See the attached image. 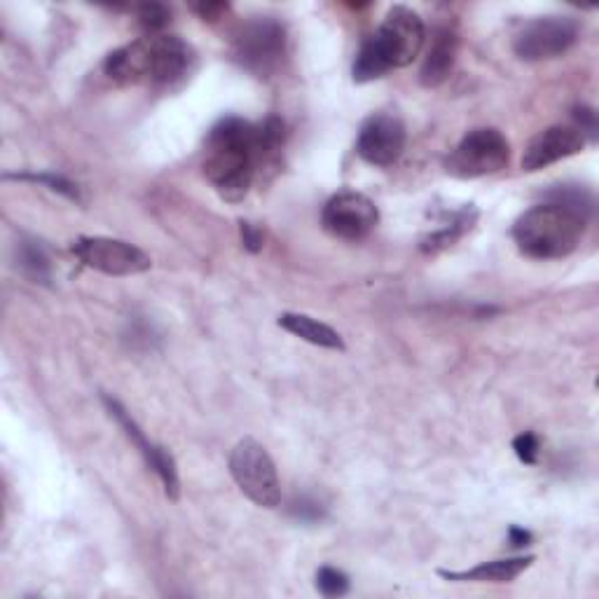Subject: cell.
<instances>
[{"label": "cell", "instance_id": "cell-9", "mask_svg": "<svg viewBox=\"0 0 599 599\" xmlns=\"http://www.w3.org/2000/svg\"><path fill=\"white\" fill-rule=\"evenodd\" d=\"M579 40V24L571 17H541L534 19L516 35L512 50L522 61L558 59Z\"/></svg>", "mask_w": 599, "mask_h": 599}, {"label": "cell", "instance_id": "cell-14", "mask_svg": "<svg viewBox=\"0 0 599 599\" xmlns=\"http://www.w3.org/2000/svg\"><path fill=\"white\" fill-rule=\"evenodd\" d=\"M534 565V555H527V558H506V560H491L483 562L474 569L466 571H445L440 569L438 573L447 581H457V583H510L516 581L522 571H527Z\"/></svg>", "mask_w": 599, "mask_h": 599}, {"label": "cell", "instance_id": "cell-3", "mask_svg": "<svg viewBox=\"0 0 599 599\" xmlns=\"http://www.w3.org/2000/svg\"><path fill=\"white\" fill-rule=\"evenodd\" d=\"M424 38L426 29L422 17L405 6H394L375 35L361 45L354 61V80L370 82L392 69L408 67L419 57Z\"/></svg>", "mask_w": 599, "mask_h": 599}, {"label": "cell", "instance_id": "cell-22", "mask_svg": "<svg viewBox=\"0 0 599 599\" xmlns=\"http://www.w3.org/2000/svg\"><path fill=\"white\" fill-rule=\"evenodd\" d=\"M316 588L324 597H342L349 592V579L345 571L335 567H324L316 573Z\"/></svg>", "mask_w": 599, "mask_h": 599}, {"label": "cell", "instance_id": "cell-17", "mask_svg": "<svg viewBox=\"0 0 599 599\" xmlns=\"http://www.w3.org/2000/svg\"><path fill=\"white\" fill-rule=\"evenodd\" d=\"M17 261L21 272L35 284H50L52 280V267H50V258L45 248H42L38 242H21L17 248Z\"/></svg>", "mask_w": 599, "mask_h": 599}, {"label": "cell", "instance_id": "cell-5", "mask_svg": "<svg viewBox=\"0 0 599 599\" xmlns=\"http://www.w3.org/2000/svg\"><path fill=\"white\" fill-rule=\"evenodd\" d=\"M230 474L244 495L261 508L282 504V483L267 449L253 438L234 445L230 455Z\"/></svg>", "mask_w": 599, "mask_h": 599}, {"label": "cell", "instance_id": "cell-26", "mask_svg": "<svg viewBox=\"0 0 599 599\" xmlns=\"http://www.w3.org/2000/svg\"><path fill=\"white\" fill-rule=\"evenodd\" d=\"M242 240L251 253H258L263 248V232L251 223H242Z\"/></svg>", "mask_w": 599, "mask_h": 599}, {"label": "cell", "instance_id": "cell-12", "mask_svg": "<svg viewBox=\"0 0 599 599\" xmlns=\"http://www.w3.org/2000/svg\"><path fill=\"white\" fill-rule=\"evenodd\" d=\"M103 403H105V408H109L111 417H115L118 424L124 429L126 438H130V440L139 447V453L143 455L145 464H148L150 468H153L155 474L160 476V480H162V485H164V491H166V497L176 501V499L181 497V480H179V468H176L174 457H171V453H166L164 447L150 443V440L143 436V432L139 429V424L132 419V415L126 413L115 398L103 396Z\"/></svg>", "mask_w": 599, "mask_h": 599}, {"label": "cell", "instance_id": "cell-6", "mask_svg": "<svg viewBox=\"0 0 599 599\" xmlns=\"http://www.w3.org/2000/svg\"><path fill=\"white\" fill-rule=\"evenodd\" d=\"M510 160V143L491 126H480V130L468 132L459 145L447 158V174L457 179H483L499 174L508 166Z\"/></svg>", "mask_w": 599, "mask_h": 599}, {"label": "cell", "instance_id": "cell-27", "mask_svg": "<svg viewBox=\"0 0 599 599\" xmlns=\"http://www.w3.org/2000/svg\"><path fill=\"white\" fill-rule=\"evenodd\" d=\"M576 126L583 132V136H597V120H595V111L590 109H579L576 111Z\"/></svg>", "mask_w": 599, "mask_h": 599}, {"label": "cell", "instance_id": "cell-25", "mask_svg": "<svg viewBox=\"0 0 599 599\" xmlns=\"http://www.w3.org/2000/svg\"><path fill=\"white\" fill-rule=\"evenodd\" d=\"M230 6L227 3H200V6H192V12H197L200 19L204 21H219L223 19V14H227Z\"/></svg>", "mask_w": 599, "mask_h": 599}, {"label": "cell", "instance_id": "cell-24", "mask_svg": "<svg viewBox=\"0 0 599 599\" xmlns=\"http://www.w3.org/2000/svg\"><path fill=\"white\" fill-rule=\"evenodd\" d=\"M291 512H293V516H295L297 520H303V522H316V520L324 518V506H321V504L314 501V499L303 497V499L293 501Z\"/></svg>", "mask_w": 599, "mask_h": 599}, {"label": "cell", "instance_id": "cell-18", "mask_svg": "<svg viewBox=\"0 0 599 599\" xmlns=\"http://www.w3.org/2000/svg\"><path fill=\"white\" fill-rule=\"evenodd\" d=\"M474 221H476V211L474 209H464V211L455 213V219H453V223H449V227L438 230L436 234H432V237L424 242V251L436 253L440 248L453 246L466 230H470Z\"/></svg>", "mask_w": 599, "mask_h": 599}, {"label": "cell", "instance_id": "cell-20", "mask_svg": "<svg viewBox=\"0 0 599 599\" xmlns=\"http://www.w3.org/2000/svg\"><path fill=\"white\" fill-rule=\"evenodd\" d=\"M6 179H14V181H31V183H40V185H48L50 190L54 192H61L63 197H69L73 202H80V187L69 181V179H63V176H57V174H14V176H6Z\"/></svg>", "mask_w": 599, "mask_h": 599}, {"label": "cell", "instance_id": "cell-21", "mask_svg": "<svg viewBox=\"0 0 599 599\" xmlns=\"http://www.w3.org/2000/svg\"><path fill=\"white\" fill-rule=\"evenodd\" d=\"M139 24L148 31V35H160L171 21V10L160 3H145L136 10Z\"/></svg>", "mask_w": 599, "mask_h": 599}, {"label": "cell", "instance_id": "cell-28", "mask_svg": "<svg viewBox=\"0 0 599 599\" xmlns=\"http://www.w3.org/2000/svg\"><path fill=\"white\" fill-rule=\"evenodd\" d=\"M508 541H510L512 548H525V546L531 544V534L527 529H520V527H510Z\"/></svg>", "mask_w": 599, "mask_h": 599}, {"label": "cell", "instance_id": "cell-2", "mask_svg": "<svg viewBox=\"0 0 599 599\" xmlns=\"http://www.w3.org/2000/svg\"><path fill=\"white\" fill-rule=\"evenodd\" d=\"M192 61V50L179 35H145L103 61V73L118 84H174Z\"/></svg>", "mask_w": 599, "mask_h": 599}, {"label": "cell", "instance_id": "cell-16", "mask_svg": "<svg viewBox=\"0 0 599 599\" xmlns=\"http://www.w3.org/2000/svg\"><path fill=\"white\" fill-rule=\"evenodd\" d=\"M280 326L288 331L291 335L309 342V345L324 347V349H335V352H345V339L342 335L331 328L324 321H316L307 314H295V312H284L280 316Z\"/></svg>", "mask_w": 599, "mask_h": 599}, {"label": "cell", "instance_id": "cell-7", "mask_svg": "<svg viewBox=\"0 0 599 599\" xmlns=\"http://www.w3.org/2000/svg\"><path fill=\"white\" fill-rule=\"evenodd\" d=\"M286 54V31L272 17H258L240 29L234 40V57L251 73L270 75L280 69Z\"/></svg>", "mask_w": 599, "mask_h": 599}, {"label": "cell", "instance_id": "cell-23", "mask_svg": "<svg viewBox=\"0 0 599 599\" xmlns=\"http://www.w3.org/2000/svg\"><path fill=\"white\" fill-rule=\"evenodd\" d=\"M512 449H516V455H518L520 461L531 466V464H537V459H539L541 443H539L537 436L527 432V434H520L516 440H512Z\"/></svg>", "mask_w": 599, "mask_h": 599}, {"label": "cell", "instance_id": "cell-11", "mask_svg": "<svg viewBox=\"0 0 599 599\" xmlns=\"http://www.w3.org/2000/svg\"><path fill=\"white\" fill-rule=\"evenodd\" d=\"M408 132L398 115L392 113H377L363 122L358 139H356V153L375 166H392L405 150Z\"/></svg>", "mask_w": 599, "mask_h": 599}, {"label": "cell", "instance_id": "cell-13", "mask_svg": "<svg viewBox=\"0 0 599 599\" xmlns=\"http://www.w3.org/2000/svg\"><path fill=\"white\" fill-rule=\"evenodd\" d=\"M586 148V136L576 124H555L546 132L534 136L522 155L525 171H539L555 162L579 155Z\"/></svg>", "mask_w": 599, "mask_h": 599}, {"label": "cell", "instance_id": "cell-8", "mask_svg": "<svg viewBox=\"0 0 599 599\" xmlns=\"http://www.w3.org/2000/svg\"><path fill=\"white\" fill-rule=\"evenodd\" d=\"M71 251L84 267L109 276H134L153 265L139 246L113 237H78Z\"/></svg>", "mask_w": 599, "mask_h": 599}, {"label": "cell", "instance_id": "cell-15", "mask_svg": "<svg viewBox=\"0 0 599 599\" xmlns=\"http://www.w3.org/2000/svg\"><path fill=\"white\" fill-rule=\"evenodd\" d=\"M457 59V35L449 29H438L426 59L422 63L419 80L424 88H440L455 69Z\"/></svg>", "mask_w": 599, "mask_h": 599}, {"label": "cell", "instance_id": "cell-1", "mask_svg": "<svg viewBox=\"0 0 599 599\" xmlns=\"http://www.w3.org/2000/svg\"><path fill=\"white\" fill-rule=\"evenodd\" d=\"M286 141L280 118L253 124L242 118H223L206 139L204 176L227 202H242L263 166L276 162Z\"/></svg>", "mask_w": 599, "mask_h": 599}, {"label": "cell", "instance_id": "cell-19", "mask_svg": "<svg viewBox=\"0 0 599 599\" xmlns=\"http://www.w3.org/2000/svg\"><path fill=\"white\" fill-rule=\"evenodd\" d=\"M548 202H555V204H562L567 209H573L576 213H581V216L590 219L592 213V195L586 190V187H569V185H560L555 187L552 192H548Z\"/></svg>", "mask_w": 599, "mask_h": 599}, {"label": "cell", "instance_id": "cell-10", "mask_svg": "<svg viewBox=\"0 0 599 599\" xmlns=\"http://www.w3.org/2000/svg\"><path fill=\"white\" fill-rule=\"evenodd\" d=\"M379 221V211L375 202L361 192H337L335 197L328 200L324 206V213H321V223H324V230L333 234L335 240H345V242H358L366 240L368 234L377 227Z\"/></svg>", "mask_w": 599, "mask_h": 599}, {"label": "cell", "instance_id": "cell-4", "mask_svg": "<svg viewBox=\"0 0 599 599\" xmlns=\"http://www.w3.org/2000/svg\"><path fill=\"white\" fill-rule=\"evenodd\" d=\"M588 219L562 204L546 202L525 211L512 227L518 248L537 261H560L581 244Z\"/></svg>", "mask_w": 599, "mask_h": 599}]
</instances>
